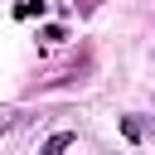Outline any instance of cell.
<instances>
[{"label": "cell", "mask_w": 155, "mask_h": 155, "mask_svg": "<svg viewBox=\"0 0 155 155\" xmlns=\"http://www.w3.org/2000/svg\"><path fill=\"white\" fill-rule=\"evenodd\" d=\"M39 10H44V0H24V5H19V19H29V15H39Z\"/></svg>", "instance_id": "cell-1"}, {"label": "cell", "mask_w": 155, "mask_h": 155, "mask_svg": "<svg viewBox=\"0 0 155 155\" xmlns=\"http://www.w3.org/2000/svg\"><path fill=\"white\" fill-rule=\"evenodd\" d=\"M63 145H68V136H53V140H48V145H44V155H58V150H63Z\"/></svg>", "instance_id": "cell-2"}]
</instances>
